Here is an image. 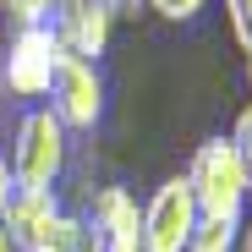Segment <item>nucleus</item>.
Listing matches in <instances>:
<instances>
[{"mask_svg":"<svg viewBox=\"0 0 252 252\" xmlns=\"http://www.w3.org/2000/svg\"><path fill=\"white\" fill-rule=\"evenodd\" d=\"M192 225H197V197L187 176L159 181L154 197L143 203V252H187Z\"/></svg>","mask_w":252,"mask_h":252,"instance_id":"4","label":"nucleus"},{"mask_svg":"<svg viewBox=\"0 0 252 252\" xmlns=\"http://www.w3.org/2000/svg\"><path fill=\"white\" fill-rule=\"evenodd\" d=\"M61 61H66V50H61V38H55L50 22L17 28L6 55H0V82H6V94H17V99H50Z\"/></svg>","mask_w":252,"mask_h":252,"instance_id":"3","label":"nucleus"},{"mask_svg":"<svg viewBox=\"0 0 252 252\" xmlns=\"http://www.w3.org/2000/svg\"><path fill=\"white\" fill-rule=\"evenodd\" d=\"M11 192H17V181H11V164H6V154H0V208L11 203Z\"/></svg>","mask_w":252,"mask_h":252,"instance_id":"14","label":"nucleus"},{"mask_svg":"<svg viewBox=\"0 0 252 252\" xmlns=\"http://www.w3.org/2000/svg\"><path fill=\"white\" fill-rule=\"evenodd\" d=\"M61 50L77 55V61H99L110 50V28H115V11L104 0H61L55 17H50Z\"/></svg>","mask_w":252,"mask_h":252,"instance_id":"6","label":"nucleus"},{"mask_svg":"<svg viewBox=\"0 0 252 252\" xmlns=\"http://www.w3.org/2000/svg\"><path fill=\"white\" fill-rule=\"evenodd\" d=\"M104 252H143V241H110Z\"/></svg>","mask_w":252,"mask_h":252,"instance_id":"15","label":"nucleus"},{"mask_svg":"<svg viewBox=\"0 0 252 252\" xmlns=\"http://www.w3.org/2000/svg\"><path fill=\"white\" fill-rule=\"evenodd\" d=\"M61 0H0V11H6L17 28H33V22H50Z\"/></svg>","mask_w":252,"mask_h":252,"instance_id":"10","label":"nucleus"},{"mask_svg":"<svg viewBox=\"0 0 252 252\" xmlns=\"http://www.w3.org/2000/svg\"><path fill=\"white\" fill-rule=\"evenodd\" d=\"M0 252H17V247H11V241H6V230H0Z\"/></svg>","mask_w":252,"mask_h":252,"instance_id":"17","label":"nucleus"},{"mask_svg":"<svg viewBox=\"0 0 252 252\" xmlns=\"http://www.w3.org/2000/svg\"><path fill=\"white\" fill-rule=\"evenodd\" d=\"M241 220H247V214H197L187 252H236V241H241Z\"/></svg>","mask_w":252,"mask_h":252,"instance_id":"9","label":"nucleus"},{"mask_svg":"<svg viewBox=\"0 0 252 252\" xmlns=\"http://www.w3.org/2000/svg\"><path fill=\"white\" fill-rule=\"evenodd\" d=\"M247 94H252V55H247Z\"/></svg>","mask_w":252,"mask_h":252,"instance_id":"18","label":"nucleus"},{"mask_svg":"<svg viewBox=\"0 0 252 252\" xmlns=\"http://www.w3.org/2000/svg\"><path fill=\"white\" fill-rule=\"evenodd\" d=\"M225 22H230V38L252 55V0H225Z\"/></svg>","mask_w":252,"mask_h":252,"instance_id":"11","label":"nucleus"},{"mask_svg":"<svg viewBox=\"0 0 252 252\" xmlns=\"http://www.w3.org/2000/svg\"><path fill=\"white\" fill-rule=\"evenodd\" d=\"M143 6H148V11H159L164 22H192V17L208 6V0H143Z\"/></svg>","mask_w":252,"mask_h":252,"instance_id":"13","label":"nucleus"},{"mask_svg":"<svg viewBox=\"0 0 252 252\" xmlns=\"http://www.w3.org/2000/svg\"><path fill=\"white\" fill-rule=\"evenodd\" d=\"M181 176H187V187L197 197V214H247L252 187H247V170H241L230 137L197 143V154H192V164H187Z\"/></svg>","mask_w":252,"mask_h":252,"instance_id":"2","label":"nucleus"},{"mask_svg":"<svg viewBox=\"0 0 252 252\" xmlns=\"http://www.w3.org/2000/svg\"><path fill=\"white\" fill-rule=\"evenodd\" d=\"M55 214H61L55 192H11V203L0 208V230H6V241L17 252H38L50 225H55Z\"/></svg>","mask_w":252,"mask_h":252,"instance_id":"7","label":"nucleus"},{"mask_svg":"<svg viewBox=\"0 0 252 252\" xmlns=\"http://www.w3.org/2000/svg\"><path fill=\"white\" fill-rule=\"evenodd\" d=\"M241 247L252 252V220H241Z\"/></svg>","mask_w":252,"mask_h":252,"instance_id":"16","label":"nucleus"},{"mask_svg":"<svg viewBox=\"0 0 252 252\" xmlns=\"http://www.w3.org/2000/svg\"><path fill=\"white\" fill-rule=\"evenodd\" d=\"M50 110L66 132H94L99 115H104V77H99V61H77L66 55L61 71H55V88H50Z\"/></svg>","mask_w":252,"mask_h":252,"instance_id":"5","label":"nucleus"},{"mask_svg":"<svg viewBox=\"0 0 252 252\" xmlns=\"http://www.w3.org/2000/svg\"><path fill=\"white\" fill-rule=\"evenodd\" d=\"M6 164H11L17 192H55V187H61L66 164H71V132L55 121L50 104H33V110L17 121Z\"/></svg>","mask_w":252,"mask_h":252,"instance_id":"1","label":"nucleus"},{"mask_svg":"<svg viewBox=\"0 0 252 252\" xmlns=\"http://www.w3.org/2000/svg\"><path fill=\"white\" fill-rule=\"evenodd\" d=\"M38 252H104V236L94 230V220H88V214H71V208H61Z\"/></svg>","mask_w":252,"mask_h":252,"instance_id":"8","label":"nucleus"},{"mask_svg":"<svg viewBox=\"0 0 252 252\" xmlns=\"http://www.w3.org/2000/svg\"><path fill=\"white\" fill-rule=\"evenodd\" d=\"M230 148L241 159V170H247V187H252V104L236 115V132H230Z\"/></svg>","mask_w":252,"mask_h":252,"instance_id":"12","label":"nucleus"}]
</instances>
